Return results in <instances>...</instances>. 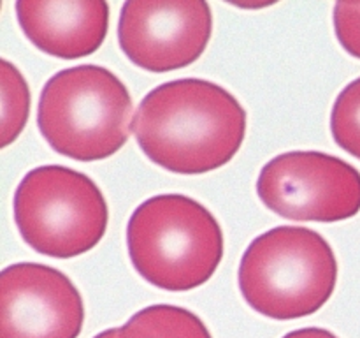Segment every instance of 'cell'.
<instances>
[{"mask_svg": "<svg viewBox=\"0 0 360 338\" xmlns=\"http://www.w3.org/2000/svg\"><path fill=\"white\" fill-rule=\"evenodd\" d=\"M132 130L151 162L179 175H202L238 154L246 136V111L220 84L183 77L144 95Z\"/></svg>", "mask_w": 360, "mask_h": 338, "instance_id": "cell-1", "label": "cell"}, {"mask_svg": "<svg viewBox=\"0 0 360 338\" xmlns=\"http://www.w3.org/2000/svg\"><path fill=\"white\" fill-rule=\"evenodd\" d=\"M132 266L155 287L192 291L206 284L224 257V232L207 208L181 194L141 203L127 225Z\"/></svg>", "mask_w": 360, "mask_h": 338, "instance_id": "cell-2", "label": "cell"}, {"mask_svg": "<svg viewBox=\"0 0 360 338\" xmlns=\"http://www.w3.org/2000/svg\"><path fill=\"white\" fill-rule=\"evenodd\" d=\"M239 291L255 312L292 320L319 312L338 284V259L320 232L280 225L257 236L239 264Z\"/></svg>", "mask_w": 360, "mask_h": 338, "instance_id": "cell-3", "label": "cell"}, {"mask_svg": "<svg viewBox=\"0 0 360 338\" xmlns=\"http://www.w3.org/2000/svg\"><path fill=\"white\" fill-rule=\"evenodd\" d=\"M132 99L101 65L63 69L46 81L37 125L49 146L79 162L102 161L123 148L132 130Z\"/></svg>", "mask_w": 360, "mask_h": 338, "instance_id": "cell-4", "label": "cell"}, {"mask_svg": "<svg viewBox=\"0 0 360 338\" xmlns=\"http://www.w3.org/2000/svg\"><path fill=\"white\" fill-rule=\"evenodd\" d=\"M14 222L35 252L69 259L98 245L109 210L86 175L65 165H41L28 171L14 192Z\"/></svg>", "mask_w": 360, "mask_h": 338, "instance_id": "cell-5", "label": "cell"}, {"mask_svg": "<svg viewBox=\"0 0 360 338\" xmlns=\"http://www.w3.org/2000/svg\"><path fill=\"white\" fill-rule=\"evenodd\" d=\"M257 194L288 220H347L360 211V171L334 155L288 151L264 165Z\"/></svg>", "mask_w": 360, "mask_h": 338, "instance_id": "cell-6", "label": "cell"}, {"mask_svg": "<svg viewBox=\"0 0 360 338\" xmlns=\"http://www.w3.org/2000/svg\"><path fill=\"white\" fill-rule=\"evenodd\" d=\"M213 34L204 0H129L118 21V42L134 65L169 73L197 62Z\"/></svg>", "mask_w": 360, "mask_h": 338, "instance_id": "cell-7", "label": "cell"}, {"mask_svg": "<svg viewBox=\"0 0 360 338\" xmlns=\"http://www.w3.org/2000/svg\"><path fill=\"white\" fill-rule=\"evenodd\" d=\"M83 324V298L65 273L37 263L4 268L0 338H77Z\"/></svg>", "mask_w": 360, "mask_h": 338, "instance_id": "cell-8", "label": "cell"}, {"mask_svg": "<svg viewBox=\"0 0 360 338\" xmlns=\"http://www.w3.org/2000/svg\"><path fill=\"white\" fill-rule=\"evenodd\" d=\"M16 18L25 37L46 55L76 60L97 51L108 35L104 0H18Z\"/></svg>", "mask_w": 360, "mask_h": 338, "instance_id": "cell-9", "label": "cell"}, {"mask_svg": "<svg viewBox=\"0 0 360 338\" xmlns=\"http://www.w3.org/2000/svg\"><path fill=\"white\" fill-rule=\"evenodd\" d=\"M118 338H213L200 317L174 305H151L134 313Z\"/></svg>", "mask_w": 360, "mask_h": 338, "instance_id": "cell-10", "label": "cell"}, {"mask_svg": "<svg viewBox=\"0 0 360 338\" xmlns=\"http://www.w3.org/2000/svg\"><path fill=\"white\" fill-rule=\"evenodd\" d=\"M0 76H2V120H0V146H9L18 139L27 125L30 113V90L23 74L9 60L0 62Z\"/></svg>", "mask_w": 360, "mask_h": 338, "instance_id": "cell-11", "label": "cell"}, {"mask_svg": "<svg viewBox=\"0 0 360 338\" xmlns=\"http://www.w3.org/2000/svg\"><path fill=\"white\" fill-rule=\"evenodd\" d=\"M330 132L338 146L360 161V77L338 95L330 113Z\"/></svg>", "mask_w": 360, "mask_h": 338, "instance_id": "cell-12", "label": "cell"}, {"mask_svg": "<svg viewBox=\"0 0 360 338\" xmlns=\"http://www.w3.org/2000/svg\"><path fill=\"white\" fill-rule=\"evenodd\" d=\"M334 30L345 51L360 60V4H336Z\"/></svg>", "mask_w": 360, "mask_h": 338, "instance_id": "cell-13", "label": "cell"}, {"mask_svg": "<svg viewBox=\"0 0 360 338\" xmlns=\"http://www.w3.org/2000/svg\"><path fill=\"white\" fill-rule=\"evenodd\" d=\"M283 338H338L330 331L322 330V327H302V330L290 331Z\"/></svg>", "mask_w": 360, "mask_h": 338, "instance_id": "cell-14", "label": "cell"}, {"mask_svg": "<svg viewBox=\"0 0 360 338\" xmlns=\"http://www.w3.org/2000/svg\"><path fill=\"white\" fill-rule=\"evenodd\" d=\"M118 331H120V327H112V330L102 331V333H98L97 337H94V338H118Z\"/></svg>", "mask_w": 360, "mask_h": 338, "instance_id": "cell-15", "label": "cell"}]
</instances>
